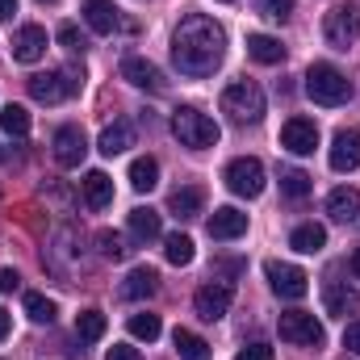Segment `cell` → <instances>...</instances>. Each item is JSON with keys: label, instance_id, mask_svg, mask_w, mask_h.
I'll return each mask as SVG.
<instances>
[{"label": "cell", "instance_id": "cell-1", "mask_svg": "<svg viewBox=\"0 0 360 360\" xmlns=\"http://www.w3.org/2000/svg\"><path fill=\"white\" fill-rule=\"evenodd\" d=\"M222 55H226V30L205 13H188L172 34V63L180 68V76L201 80L222 63Z\"/></svg>", "mask_w": 360, "mask_h": 360}, {"label": "cell", "instance_id": "cell-2", "mask_svg": "<svg viewBox=\"0 0 360 360\" xmlns=\"http://www.w3.org/2000/svg\"><path fill=\"white\" fill-rule=\"evenodd\" d=\"M172 134L180 139V147H188V151H205V147H218V139H222L218 122H214L210 113L193 109V105H180L176 113H172Z\"/></svg>", "mask_w": 360, "mask_h": 360}, {"label": "cell", "instance_id": "cell-3", "mask_svg": "<svg viewBox=\"0 0 360 360\" xmlns=\"http://www.w3.org/2000/svg\"><path fill=\"white\" fill-rule=\"evenodd\" d=\"M306 96L314 101V105H344L348 96H352V80L340 72V68H331V63H314L310 72H306Z\"/></svg>", "mask_w": 360, "mask_h": 360}, {"label": "cell", "instance_id": "cell-4", "mask_svg": "<svg viewBox=\"0 0 360 360\" xmlns=\"http://www.w3.org/2000/svg\"><path fill=\"white\" fill-rule=\"evenodd\" d=\"M222 113H231L235 122H260L264 117V89L256 80H235L222 92Z\"/></svg>", "mask_w": 360, "mask_h": 360}, {"label": "cell", "instance_id": "cell-5", "mask_svg": "<svg viewBox=\"0 0 360 360\" xmlns=\"http://www.w3.org/2000/svg\"><path fill=\"white\" fill-rule=\"evenodd\" d=\"M323 38L335 51H348L360 38V4H335L331 13H323Z\"/></svg>", "mask_w": 360, "mask_h": 360}, {"label": "cell", "instance_id": "cell-6", "mask_svg": "<svg viewBox=\"0 0 360 360\" xmlns=\"http://www.w3.org/2000/svg\"><path fill=\"white\" fill-rule=\"evenodd\" d=\"M276 331H281L285 344H297V348H323V340H327V335H323V323H319L314 314H306V310L281 314Z\"/></svg>", "mask_w": 360, "mask_h": 360}, {"label": "cell", "instance_id": "cell-7", "mask_svg": "<svg viewBox=\"0 0 360 360\" xmlns=\"http://www.w3.org/2000/svg\"><path fill=\"white\" fill-rule=\"evenodd\" d=\"M80 84L84 80H76V72H38V76H30V96L38 105H59L72 92H80Z\"/></svg>", "mask_w": 360, "mask_h": 360}, {"label": "cell", "instance_id": "cell-8", "mask_svg": "<svg viewBox=\"0 0 360 360\" xmlns=\"http://www.w3.org/2000/svg\"><path fill=\"white\" fill-rule=\"evenodd\" d=\"M226 188L235 193V197H260L264 193V164L260 160H252V155H239V160H231L226 164Z\"/></svg>", "mask_w": 360, "mask_h": 360}, {"label": "cell", "instance_id": "cell-9", "mask_svg": "<svg viewBox=\"0 0 360 360\" xmlns=\"http://www.w3.org/2000/svg\"><path fill=\"white\" fill-rule=\"evenodd\" d=\"M264 276H269L272 293H276V297H285V302H297V297H306V293H310V276L297 269V264L269 260V264H264Z\"/></svg>", "mask_w": 360, "mask_h": 360}, {"label": "cell", "instance_id": "cell-10", "mask_svg": "<svg viewBox=\"0 0 360 360\" xmlns=\"http://www.w3.org/2000/svg\"><path fill=\"white\" fill-rule=\"evenodd\" d=\"M231 285L226 281H210V285H201L197 289V297H193V310H197V319H205V323H218L226 310H231Z\"/></svg>", "mask_w": 360, "mask_h": 360}, {"label": "cell", "instance_id": "cell-11", "mask_svg": "<svg viewBox=\"0 0 360 360\" xmlns=\"http://www.w3.org/2000/svg\"><path fill=\"white\" fill-rule=\"evenodd\" d=\"M281 147H285L289 155H314V147H319V126H314L310 117H289V122L281 126Z\"/></svg>", "mask_w": 360, "mask_h": 360}, {"label": "cell", "instance_id": "cell-12", "mask_svg": "<svg viewBox=\"0 0 360 360\" xmlns=\"http://www.w3.org/2000/svg\"><path fill=\"white\" fill-rule=\"evenodd\" d=\"M84 155H89L84 130H80V126H59V130H55V160H59V168H80Z\"/></svg>", "mask_w": 360, "mask_h": 360}, {"label": "cell", "instance_id": "cell-13", "mask_svg": "<svg viewBox=\"0 0 360 360\" xmlns=\"http://www.w3.org/2000/svg\"><path fill=\"white\" fill-rule=\"evenodd\" d=\"M122 80H130L134 89H143V92H164L168 89L164 72H160L151 59H139V55H130V59L122 63Z\"/></svg>", "mask_w": 360, "mask_h": 360}, {"label": "cell", "instance_id": "cell-14", "mask_svg": "<svg viewBox=\"0 0 360 360\" xmlns=\"http://www.w3.org/2000/svg\"><path fill=\"white\" fill-rule=\"evenodd\" d=\"M46 30L42 25H21L17 34H13V59L17 63H38L42 55H46Z\"/></svg>", "mask_w": 360, "mask_h": 360}, {"label": "cell", "instance_id": "cell-15", "mask_svg": "<svg viewBox=\"0 0 360 360\" xmlns=\"http://www.w3.org/2000/svg\"><path fill=\"white\" fill-rule=\"evenodd\" d=\"M323 306H327V314H335V319L360 314V289L344 285V281H327V289H323Z\"/></svg>", "mask_w": 360, "mask_h": 360}, {"label": "cell", "instance_id": "cell-16", "mask_svg": "<svg viewBox=\"0 0 360 360\" xmlns=\"http://www.w3.org/2000/svg\"><path fill=\"white\" fill-rule=\"evenodd\" d=\"M331 168L335 172H356L360 168V134L356 130H340L335 134V143H331Z\"/></svg>", "mask_w": 360, "mask_h": 360}, {"label": "cell", "instance_id": "cell-17", "mask_svg": "<svg viewBox=\"0 0 360 360\" xmlns=\"http://www.w3.org/2000/svg\"><path fill=\"white\" fill-rule=\"evenodd\" d=\"M243 231H248V214H243V210L222 205V210L210 214V235H214V239H239Z\"/></svg>", "mask_w": 360, "mask_h": 360}, {"label": "cell", "instance_id": "cell-18", "mask_svg": "<svg viewBox=\"0 0 360 360\" xmlns=\"http://www.w3.org/2000/svg\"><path fill=\"white\" fill-rule=\"evenodd\" d=\"M155 285H160V272L151 269V264H139V269H130V276L122 281V297L126 302H143V297L155 293Z\"/></svg>", "mask_w": 360, "mask_h": 360}, {"label": "cell", "instance_id": "cell-19", "mask_svg": "<svg viewBox=\"0 0 360 360\" xmlns=\"http://www.w3.org/2000/svg\"><path fill=\"white\" fill-rule=\"evenodd\" d=\"M126 226H130V235H134L139 243H151V239H160V235H164V222H160V214H155L151 205H139V210H130Z\"/></svg>", "mask_w": 360, "mask_h": 360}, {"label": "cell", "instance_id": "cell-20", "mask_svg": "<svg viewBox=\"0 0 360 360\" xmlns=\"http://www.w3.org/2000/svg\"><path fill=\"white\" fill-rule=\"evenodd\" d=\"M327 214H331L335 222H356V214H360V193H356V188H348V184L331 188V197H327Z\"/></svg>", "mask_w": 360, "mask_h": 360}, {"label": "cell", "instance_id": "cell-21", "mask_svg": "<svg viewBox=\"0 0 360 360\" xmlns=\"http://www.w3.org/2000/svg\"><path fill=\"white\" fill-rule=\"evenodd\" d=\"M96 147H101V155H109V160L122 155V151H130V147H134V126H130V122H113V126H105Z\"/></svg>", "mask_w": 360, "mask_h": 360}, {"label": "cell", "instance_id": "cell-22", "mask_svg": "<svg viewBox=\"0 0 360 360\" xmlns=\"http://www.w3.org/2000/svg\"><path fill=\"white\" fill-rule=\"evenodd\" d=\"M289 248H293V252H302V256H314V252H323V248H327V231H323L319 222H302V226H293Z\"/></svg>", "mask_w": 360, "mask_h": 360}, {"label": "cell", "instance_id": "cell-23", "mask_svg": "<svg viewBox=\"0 0 360 360\" xmlns=\"http://www.w3.org/2000/svg\"><path fill=\"white\" fill-rule=\"evenodd\" d=\"M84 21L92 34H113L117 30V8L113 0H84Z\"/></svg>", "mask_w": 360, "mask_h": 360}, {"label": "cell", "instance_id": "cell-24", "mask_svg": "<svg viewBox=\"0 0 360 360\" xmlns=\"http://www.w3.org/2000/svg\"><path fill=\"white\" fill-rule=\"evenodd\" d=\"M248 55L256 59V63H281L285 59V46H281V38H272V34H248Z\"/></svg>", "mask_w": 360, "mask_h": 360}, {"label": "cell", "instance_id": "cell-25", "mask_svg": "<svg viewBox=\"0 0 360 360\" xmlns=\"http://www.w3.org/2000/svg\"><path fill=\"white\" fill-rule=\"evenodd\" d=\"M201 205H205V193H201L197 184H184V188H176V193L168 197V210H172L176 218H197Z\"/></svg>", "mask_w": 360, "mask_h": 360}, {"label": "cell", "instance_id": "cell-26", "mask_svg": "<svg viewBox=\"0 0 360 360\" xmlns=\"http://www.w3.org/2000/svg\"><path fill=\"white\" fill-rule=\"evenodd\" d=\"M80 188H84V201H89L92 210H105L113 201V180L105 176V172H89V176L80 180Z\"/></svg>", "mask_w": 360, "mask_h": 360}, {"label": "cell", "instance_id": "cell-27", "mask_svg": "<svg viewBox=\"0 0 360 360\" xmlns=\"http://www.w3.org/2000/svg\"><path fill=\"white\" fill-rule=\"evenodd\" d=\"M172 344H176L180 360H210L214 352H210V344L201 340V335H193V331H184V327H176V335H172Z\"/></svg>", "mask_w": 360, "mask_h": 360}, {"label": "cell", "instance_id": "cell-28", "mask_svg": "<svg viewBox=\"0 0 360 360\" xmlns=\"http://www.w3.org/2000/svg\"><path fill=\"white\" fill-rule=\"evenodd\" d=\"M0 130L13 134V139H25L30 134V109L25 105H4L0 109Z\"/></svg>", "mask_w": 360, "mask_h": 360}, {"label": "cell", "instance_id": "cell-29", "mask_svg": "<svg viewBox=\"0 0 360 360\" xmlns=\"http://www.w3.org/2000/svg\"><path fill=\"white\" fill-rule=\"evenodd\" d=\"M130 184H134L139 193H151V188L160 184V164H155L151 155L134 160V164H130Z\"/></svg>", "mask_w": 360, "mask_h": 360}, {"label": "cell", "instance_id": "cell-30", "mask_svg": "<svg viewBox=\"0 0 360 360\" xmlns=\"http://www.w3.org/2000/svg\"><path fill=\"white\" fill-rule=\"evenodd\" d=\"M164 256H168V264H176V269L193 264V239L180 235V231H172V235L164 239Z\"/></svg>", "mask_w": 360, "mask_h": 360}, {"label": "cell", "instance_id": "cell-31", "mask_svg": "<svg viewBox=\"0 0 360 360\" xmlns=\"http://www.w3.org/2000/svg\"><path fill=\"white\" fill-rule=\"evenodd\" d=\"M310 188H314V180L306 176L302 168H285V172H281V193H285V197L302 201V197H310Z\"/></svg>", "mask_w": 360, "mask_h": 360}, {"label": "cell", "instance_id": "cell-32", "mask_svg": "<svg viewBox=\"0 0 360 360\" xmlns=\"http://www.w3.org/2000/svg\"><path fill=\"white\" fill-rule=\"evenodd\" d=\"M76 335H80L84 344H96V340L105 335V314H101V310H80V314H76Z\"/></svg>", "mask_w": 360, "mask_h": 360}, {"label": "cell", "instance_id": "cell-33", "mask_svg": "<svg viewBox=\"0 0 360 360\" xmlns=\"http://www.w3.org/2000/svg\"><path fill=\"white\" fill-rule=\"evenodd\" d=\"M25 314L34 319V323H55V314H59V306L46 297V293H25Z\"/></svg>", "mask_w": 360, "mask_h": 360}, {"label": "cell", "instance_id": "cell-34", "mask_svg": "<svg viewBox=\"0 0 360 360\" xmlns=\"http://www.w3.org/2000/svg\"><path fill=\"white\" fill-rule=\"evenodd\" d=\"M160 331H164V323H160V314H130V335L134 340H160Z\"/></svg>", "mask_w": 360, "mask_h": 360}, {"label": "cell", "instance_id": "cell-35", "mask_svg": "<svg viewBox=\"0 0 360 360\" xmlns=\"http://www.w3.org/2000/svg\"><path fill=\"white\" fill-rule=\"evenodd\" d=\"M96 248H101L105 260H126V256H130V248H126V239H122L117 231H101V235H96Z\"/></svg>", "mask_w": 360, "mask_h": 360}, {"label": "cell", "instance_id": "cell-36", "mask_svg": "<svg viewBox=\"0 0 360 360\" xmlns=\"http://www.w3.org/2000/svg\"><path fill=\"white\" fill-rule=\"evenodd\" d=\"M260 13H264L269 21H285V17L293 13V0H260Z\"/></svg>", "mask_w": 360, "mask_h": 360}, {"label": "cell", "instance_id": "cell-37", "mask_svg": "<svg viewBox=\"0 0 360 360\" xmlns=\"http://www.w3.org/2000/svg\"><path fill=\"white\" fill-rule=\"evenodd\" d=\"M59 42H63L68 51H76V55H80V51L89 46V42H84V34H80L76 25H59Z\"/></svg>", "mask_w": 360, "mask_h": 360}, {"label": "cell", "instance_id": "cell-38", "mask_svg": "<svg viewBox=\"0 0 360 360\" xmlns=\"http://www.w3.org/2000/svg\"><path fill=\"white\" fill-rule=\"evenodd\" d=\"M235 360H276V356H272L269 344H252V348H243V352H239Z\"/></svg>", "mask_w": 360, "mask_h": 360}, {"label": "cell", "instance_id": "cell-39", "mask_svg": "<svg viewBox=\"0 0 360 360\" xmlns=\"http://www.w3.org/2000/svg\"><path fill=\"white\" fill-rule=\"evenodd\" d=\"M105 360H143V356H139V348H130V344H113Z\"/></svg>", "mask_w": 360, "mask_h": 360}, {"label": "cell", "instance_id": "cell-40", "mask_svg": "<svg viewBox=\"0 0 360 360\" xmlns=\"http://www.w3.org/2000/svg\"><path fill=\"white\" fill-rule=\"evenodd\" d=\"M21 285V276H17V269H0V293H13Z\"/></svg>", "mask_w": 360, "mask_h": 360}, {"label": "cell", "instance_id": "cell-41", "mask_svg": "<svg viewBox=\"0 0 360 360\" xmlns=\"http://www.w3.org/2000/svg\"><path fill=\"white\" fill-rule=\"evenodd\" d=\"M344 348H348V352H360V323H348V331H344Z\"/></svg>", "mask_w": 360, "mask_h": 360}, {"label": "cell", "instance_id": "cell-42", "mask_svg": "<svg viewBox=\"0 0 360 360\" xmlns=\"http://www.w3.org/2000/svg\"><path fill=\"white\" fill-rule=\"evenodd\" d=\"M218 269L231 272V276H239V272H243V264H239V260H218Z\"/></svg>", "mask_w": 360, "mask_h": 360}, {"label": "cell", "instance_id": "cell-43", "mask_svg": "<svg viewBox=\"0 0 360 360\" xmlns=\"http://www.w3.org/2000/svg\"><path fill=\"white\" fill-rule=\"evenodd\" d=\"M17 13V0H0V21H8Z\"/></svg>", "mask_w": 360, "mask_h": 360}, {"label": "cell", "instance_id": "cell-44", "mask_svg": "<svg viewBox=\"0 0 360 360\" xmlns=\"http://www.w3.org/2000/svg\"><path fill=\"white\" fill-rule=\"evenodd\" d=\"M8 327H13V319H8V310H0V340L8 335Z\"/></svg>", "mask_w": 360, "mask_h": 360}, {"label": "cell", "instance_id": "cell-45", "mask_svg": "<svg viewBox=\"0 0 360 360\" xmlns=\"http://www.w3.org/2000/svg\"><path fill=\"white\" fill-rule=\"evenodd\" d=\"M352 272H356V276H360V248H356V252H352Z\"/></svg>", "mask_w": 360, "mask_h": 360}, {"label": "cell", "instance_id": "cell-46", "mask_svg": "<svg viewBox=\"0 0 360 360\" xmlns=\"http://www.w3.org/2000/svg\"><path fill=\"white\" fill-rule=\"evenodd\" d=\"M38 4H55V0H38Z\"/></svg>", "mask_w": 360, "mask_h": 360}, {"label": "cell", "instance_id": "cell-47", "mask_svg": "<svg viewBox=\"0 0 360 360\" xmlns=\"http://www.w3.org/2000/svg\"><path fill=\"white\" fill-rule=\"evenodd\" d=\"M0 155H4V151H0Z\"/></svg>", "mask_w": 360, "mask_h": 360}]
</instances>
